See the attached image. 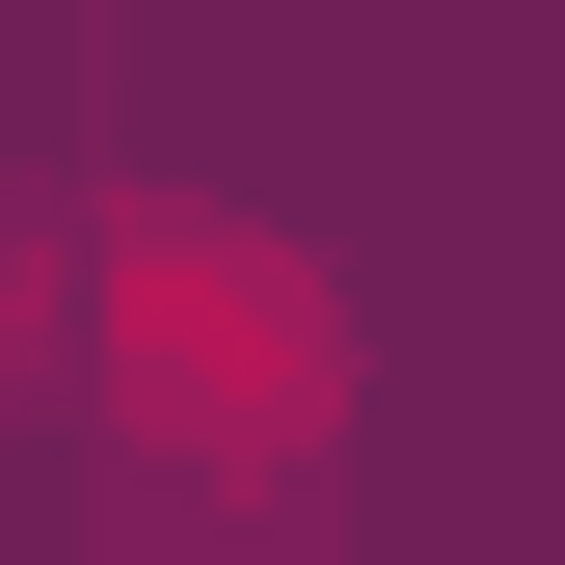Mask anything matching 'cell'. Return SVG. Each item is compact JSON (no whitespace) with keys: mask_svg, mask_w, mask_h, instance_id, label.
I'll return each instance as SVG.
<instances>
[{"mask_svg":"<svg viewBox=\"0 0 565 565\" xmlns=\"http://www.w3.org/2000/svg\"><path fill=\"white\" fill-rule=\"evenodd\" d=\"M82 377H108V458L135 484H189V512H297V484L350 458V297L297 243H243V216H108L82 243Z\"/></svg>","mask_w":565,"mask_h":565,"instance_id":"6da1fadb","label":"cell"}]
</instances>
